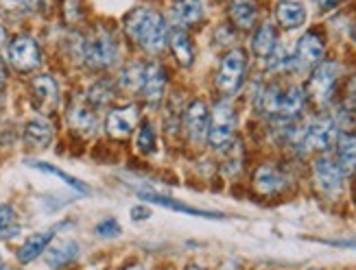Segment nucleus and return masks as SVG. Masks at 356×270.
Returning a JSON list of instances; mask_svg holds the SVG:
<instances>
[{
    "instance_id": "nucleus-1",
    "label": "nucleus",
    "mask_w": 356,
    "mask_h": 270,
    "mask_svg": "<svg viewBox=\"0 0 356 270\" xmlns=\"http://www.w3.org/2000/svg\"><path fill=\"white\" fill-rule=\"evenodd\" d=\"M125 31L129 40L138 42L151 55H158L164 49L168 35V26L162 15L147 7H138L131 13H127Z\"/></svg>"
},
{
    "instance_id": "nucleus-2",
    "label": "nucleus",
    "mask_w": 356,
    "mask_h": 270,
    "mask_svg": "<svg viewBox=\"0 0 356 270\" xmlns=\"http://www.w3.org/2000/svg\"><path fill=\"white\" fill-rule=\"evenodd\" d=\"M260 105L265 109V114L280 120H291L304 109V92L298 85H291L286 90H282L280 85H271L262 94Z\"/></svg>"
},
{
    "instance_id": "nucleus-3",
    "label": "nucleus",
    "mask_w": 356,
    "mask_h": 270,
    "mask_svg": "<svg viewBox=\"0 0 356 270\" xmlns=\"http://www.w3.org/2000/svg\"><path fill=\"white\" fill-rule=\"evenodd\" d=\"M247 70V57L241 49H232L229 53L223 55L219 72H216V87L225 96L236 94L238 87L243 85V76Z\"/></svg>"
},
{
    "instance_id": "nucleus-4",
    "label": "nucleus",
    "mask_w": 356,
    "mask_h": 270,
    "mask_svg": "<svg viewBox=\"0 0 356 270\" xmlns=\"http://www.w3.org/2000/svg\"><path fill=\"white\" fill-rule=\"evenodd\" d=\"M236 129V114L234 107L227 101L216 103L210 114V126H208V142L214 149H223L234 135Z\"/></svg>"
},
{
    "instance_id": "nucleus-5",
    "label": "nucleus",
    "mask_w": 356,
    "mask_h": 270,
    "mask_svg": "<svg viewBox=\"0 0 356 270\" xmlns=\"http://www.w3.org/2000/svg\"><path fill=\"white\" fill-rule=\"evenodd\" d=\"M337 78H339L337 61H330V59L319 61L311 74V81H308V96L319 105L328 103L337 87Z\"/></svg>"
},
{
    "instance_id": "nucleus-6",
    "label": "nucleus",
    "mask_w": 356,
    "mask_h": 270,
    "mask_svg": "<svg viewBox=\"0 0 356 270\" xmlns=\"http://www.w3.org/2000/svg\"><path fill=\"white\" fill-rule=\"evenodd\" d=\"M116 55H118V46L107 31L95 33L86 46V61L92 68H110Z\"/></svg>"
},
{
    "instance_id": "nucleus-7",
    "label": "nucleus",
    "mask_w": 356,
    "mask_h": 270,
    "mask_svg": "<svg viewBox=\"0 0 356 270\" xmlns=\"http://www.w3.org/2000/svg\"><path fill=\"white\" fill-rule=\"evenodd\" d=\"M313 177L317 187L326 196H337L343 187V174L339 170V166L330 160V157H317L313 164Z\"/></svg>"
},
{
    "instance_id": "nucleus-8",
    "label": "nucleus",
    "mask_w": 356,
    "mask_h": 270,
    "mask_svg": "<svg viewBox=\"0 0 356 270\" xmlns=\"http://www.w3.org/2000/svg\"><path fill=\"white\" fill-rule=\"evenodd\" d=\"M9 61L13 63V68H18L20 72H31L35 70L42 63V53L35 40H31L26 35L15 37L9 46Z\"/></svg>"
},
{
    "instance_id": "nucleus-9",
    "label": "nucleus",
    "mask_w": 356,
    "mask_h": 270,
    "mask_svg": "<svg viewBox=\"0 0 356 270\" xmlns=\"http://www.w3.org/2000/svg\"><path fill=\"white\" fill-rule=\"evenodd\" d=\"M337 135V126L330 118H317L302 131V146L306 151H326Z\"/></svg>"
},
{
    "instance_id": "nucleus-10",
    "label": "nucleus",
    "mask_w": 356,
    "mask_h": 270,
    "mask_svg": "<svg viewBox=\"0 0 356 270\" xmlns=\"http://www.w3.org/2000/svg\"><path fill=\"white\" fill-rule=\"evenodd\" d=\"M138 120H140V111H138L136 105H127V107H118L114 111H110L105 122V129L112 137H129L136 129Z\"/></svg>"
},
{
    "instance_id": "nucleus-11",
    "label": "nucleus",
    "mask_w": 356,
    "mask_h": 270,
    "mask_svg": "<svg viewBox=\"0 0 356 270\" xmlns=\"http://www.w3.org/2000/svg\"><path fill=\"white\" fill-rule=\"evenodd\" d=\"M323 51H326V46H323V40L317 35V33H306L302 35V40L298 42V49H296V57H293V63H296L298 68H315L317 63L323 59Z\"/></svg>"
},
{
    "instance_id": "nucleus-12",
    "label": "nucleus",
    "mask_w": 356,
    "mask_h": 270,
    "mask_svg": "<svg viewBox=\"0 0 356 270\" xmlns=\"http://www.w3.org/2000/svg\"><path fill=\"white\" fill-rule=\"evenodd\" d=\"M286 185V179H284V174L277 170L275 166H260L254 174V187L258 189L260 194H265V196H271V194H277V192H282Z\"/></svg>"
},
{
    "instance_id": "nucleus-13",
    "label": "nucleus",
    "mask_w": 356,
    "mask_h": 270,
    "mask_svg": "<svg viewBox=\"0 0 356 270\" xmlns=\"http://www.w3.org/2000/svg\"><path fill=\"white\" fill-rule=\"evenodd\" d=\"M31 90H33V96H35V103H38L40 109L51 111V109L57 107V103H59V87L53 81V76L42 74V76L33 78Z\"/></svg>"
},
{
    "instance_id": "nucleus-14",
    "label": "nucleus",
    "mask_w": 356,
    "mask_h": 270,
    "mask_svg": "<svg viewBox=\"0 0 356 270\" xmlns=\"http://www.w3.org/2000/svg\"><path fill=\"white\" fill-rule=\"evenodd\" d=\"M208 105L204 101H193L186 109V126H188V135L195 142H201L208 133Z\"/></svg>"
},
{
    "instance_id": "nucleus-15",
    "label": "nucleus",
    "mask_w": 356,
    "mask_h": 270,
    "mask_svg": "<svg viewBox=\"0 0 356 270\" xmlns=\"http://www.w3.org/2000/svg\"><path fill=\"white\" fill-rule=\"evenodd\" d=\"M164 85H166V74L158 63H151V66H147L143 70V92H145V99L149 101V105L160 103L162 94H164Z\"/></svg>"
},
{
    "instance_id": "nucleus-16",
    "label": "nucleus",
    "mask_w": 356,
    "mask_h": 270,
    "mask_svg": "<svg viewBox=\"0 0 356 270\" xmlns=\"http://www.w3.org/2000/svg\"><path fill=\"white\" fill-rule=\"evenodd\" d=\"M53 140V126L46 118H33L24 126V142L35 151H42L51 144Z\"/></svg>"
},
{
    "instance_id": "nucleus-17",
    "label": "nucleus",
    "mask_w": 356,
    "mask_h": 270,
    "mask_svg": "<svg viewBox=\"0 0 356 270\" xmlns=\"http://www.w3.org/2000/svg\"><path fill=\"white\" fill-rule=\"evenodd\" d=\"M337 166L343 177H352L356 172V133H341L337 149Z\"/></svg>"
},
{
    "instance_id": "nucleus-18",
    "label": "nucleus",
    "mask_w": 356,
    "mask_h": 270,
    "mask_svg": "<svg viewBox=\"0 0 356 270\" xmlns=\"http://www.w3.org/2000/svg\"><path fill=\"white\" fill-rule=\"evenodd\" d=\"M275 20L286 31L298 28L306 22V9L304 5L296 3V0H282V3H277L275 7Z\"/></svg>"
},
{
    "instance_id": "nucleus-19",
    "label": "nucleus",
    "mask_w": 356,
    "mask_h": 270,
    "mask_svg": "<svg viewBox=\"0 0 356 270\" xmlns=\"http://www.w3.org/2000/svg\"><path fill=\"white\" fill-rule=\"evenodd\" d=\"M53 240V231H40V233H33V235H29L24 244L18 248V260L22 264H29V262H33L38 260L42 253L46 251V246L51 244Z\"/></svg>"
},
{
    "instance_id": "nucleus-20",
    "label": "nucleus",
    "mask_w": 356,
    "mask_h": 270,
    "mask_svg": "<svg viewBox=\"0 0 356 270\" xmlns=\"http://www.w3.org/2000/svg\"><path fill=\"white\" fill-rule=\"evenodd\" d=\"M76 255H79V244L74 240H64L46 251V264L57 270V268H64L70 262H74Z\"/></svg>"
},
{
    "instance_id": "nucleus-21",
    "label": "nucleus",
    "mask_w": 356,
    "mask_h": 270,
    "mask_svg": "<svg viewBox=\"0 0 356 270\" xmlns=\"http://www.w3.org/2000/svg\"><path fill=\"white\" fill-rule=\"evenodd\" d=\"M229 18L238 28H252L258 18L256 0H232L229 3Z\"/></svg>"
},
{
    "instance_id": "nucleus-22",
    "label": "nucleus",
    "mask_w": 356,
    "mask_h": 270,
    "mask_svg": "<svg viewBox=\"0 0 356 270\" xmlns=\"http://www.w3.org/2000/svg\"><path fill=\"white\" fill-rule=\"evenodd\" d=\"M277 49V37H275V28L271 24H262L256 35L252 37V51L260 59H269Z\"/></svg>"
},
{
    "instance_id": "nucleus-23",
    "label": "nucleus",
    "mask_w": 356,
    "mask_h": 270,
    "mask_svg": "<svg viewBox=\"0 0 356 270\" xmlns=\"http://www.w3.org/2000/svg\"><path fill=\"white\" fill-rule=\"evenodd\" d=\"M201 15H204V9H201L199 0H177L173 5V20L179 26H191L199 22Z\"/></svg>"
},
{
    "instance_id": "nucleus-24",
    "label": "nucleus",
    "mask_w": 356,
    "mask_h": 270,
    "mask_svg": "<svg viewBox=\"0 0 356 270\" xmlns=\"http://www.w3.org/2000/svg\"><path fill=\"white\" fill-rule=\"evenodd\" d=\"M140 199H147L156 205H162V208H171L175 212H184V214H193V216H204V218H223V214L219 212H206V210H197V208H191V205H184V203H177L175 199H166V196H158V194H147L143 192Z\"/></svg>"
},
{
    "instance_id": "nucleus-25",
    "label": "nucleus",
    "mask_w": 356,
    "mask_h": 270,
    "mask_svg": "<svg viewBox=\"0 0 356 270\" xmlns=\"http://www.w3.org/2000/svg\"><path fill=\"white\" fill-rule=\"evenodd\" d=\"M168 42H171V51L181 66H191L193 59H195V49H193L191 37L186 35L184 31H173Z\"/></svg>"
},
{
    "instance_id": "nucleus-26",
    "label": "nucleus",
    "mask_w": 356,
    "mask_h": 270,
    "mask_svg": "<svg viewBox=\"0 0 356 270\" xmlns=\"http://www.w3.org/2000/svg\"><path fill=\"white\" fill-rule=\"evenodd\" d=\"M20 233V222L18 216H15V210L11 205H0V237L3 240H11Z\"/></svg>"
},
{
    "instance_id": "nucleus-27",
    "label": "nucleus",
    "mask_w": 356,
    "mask_h": 270,
    "mask_svg": "<svg viewBox=\"0 0 356 270\" xmlns=\"http://www.w3.org/2000/svg\"><path fill=\"white\" fill-rule=\"evenodd\" d=\"M70 126H72L74 131L86 133V135L95 133V129H97L95 114H92V111L86 109V107H74L70 111Z\"/></svg>"
},
{
    "instance_id": "nucleus-28",
    "label": "nucleus",
    "mask_w": 356,
    "mask_h": 270,
    "mask_svg": "<svg viewBox=\"0 0 356 270\" xmlns=\"http://www.w3.org/2000/svg\"><path fill=\"white\" fill-rule=\"evenodd\" d=\"M29 166H31V168H38V170H42V172H49V174H53V177H59L66 185H70L72 189H76V192L88 194V187H86L79 179H74V177H70V174H66L64 170H59V168H55V166H51V164H44V162H29Z\"/></svg>"
},
{
    "instance_id": "nucleus-29",
    "label": "nucleus",
    "mask_w": 356,
    "mask_h": 270,
    "mask_svg": "<svg viewBox=\"0 0 356 270\" xmlns=\"http://www.w3.org/2000/svg\"><path fill=\"white\" fill-rule=\"evenodd\" d=\"M136 146L145 155L156 151V131H153L151 122H143L140 131H138V135H136Z\"/></svg>"
},
{
    "instance_id": "nucleus-30",
    "label": "nucleus",
    "mask_w": 356,
    "mask_h": 270,
    "mask_svg": "<svg viewBox=\"0 0 356 270\" xmlns=\"http://www.w3.org/2000/svg\"><path fill=\"white\" fill-rule=\"evenodd\" d=\"M97 235H101V237H114V235H118L120 233V225L114 220V218H105V220H101L99 225H97Z\"/></svg>"
},
{
    "instance_id": "nucleus-31",
    "label": "nucleus",
    "mask_w": 356,
    "mask_h": 270,
    "mask_svg": "<svg viewBox=\"0 0 356 270\" xmlns=\"http://www.w3.org/2000/svg\"><path fill=\"white\" fill-rule=\"evenodd\" d=\"M0 5L7 11H29V9H33L35 0H0Z\"/></svg>"
},
{
    "instance_id": "nucleus-32",
    "label": "nucleus",
    "mask_w": 356,
    "mask_h": 270,
    "mask_svg": "<svg viewBox=\"0 0 356 270\" xmlns=\"http://www.w3.org/2000/svg\"><path fill=\"white\" fill-rule=\"evenodd\" d=\"M348 96H346V103L350 109H356V74L350 78V83H348Z\"/></svg>"
},
{
    "instance_id": "nucleus-33",
    "label": "nucleus",
    "mask_w": 356,
    "mask_h": 270,
    "mask_svg": "<svg viewBox=\"0 0 356 270\" xmlns=\"http://www.w3.org/2000/svg\"><path fill=\"white\" fill-rule=\"evenodd\" d=\"M131 218H136V220H147L149 218V210L143 208V205H136V208H131Z\"/></svg>"
},
{
    "instance_id": "nucleus-34",
    "label": "nucleus",
    "mask_w": 356,
    "mask_h": 270,
    "mask_svg": "<svg viewBox=\"0 0 356 270\" xmlns=\"http://www.w3.org/2000/svg\"><path fill=\"white\" fill-rule=\"evenodd\" d=\"M317 3H319L321 7H332V5L339 3V0H317Z\"/></svg>"
},
{
    "instance_id": "nucleus-35",
    "label": "nucleus",
    "mask_w": 356,
    "mask_h": 270,
    "mask_svg": "<svg viewBox=\"0 0 356 270\" xmlns=\"http://www.w3.org/2000/svg\"><path fill=\"white\" fill-rule=\"evenodd\" d=\"M5 76H7V74H5V66H3V61H0V85L5 83Z\"/></svg>"
},
{
    "instance_id": "nucleus-36",
    "label": "nucleus",
    "mask_w": 356,
    "mask_h": 270,
    "mask_svg": "<svg viewBox=\"0 0 356 270\" xmlns=\"http://www.w3.org/2000/svg\"><path fill=\"white\" fill-rule=\"evenodd\" d=\"M122 270H147V268H145V266H140V264H131V266L122 268Z\"/></svg>"
},
{
    "instance_id": "nucleus-37",
    "label": "nucleus",
    "mask_w": 356,
    "mask_h": 270,
    "mask_svg": "<svg viewBox=\"0 0 356 270\" xmlns=\"http://www.w3.org/2000/svg\"><path fill=\"white\" fill-rule=\"evenodd\" d=\"M186 270H201L199 266H188V268H186Z\"/></svg>"
},
{
    "instance_id": "nucleus-38",
    "label": "nucleus",
    "mask_w": 356,
    "mask_h": 270,
    "mask_svg": "<svg viewBox=\"0 0 356 270\" xmlns=\"http://www.w3.org/2000/svg\"><path fill=\"white\" fill-rule=\"evenodd\" d=\"M0 270H13V268H7V266H0Z\"/></svg>"
},
{
    "instance_id": "nucleus-39",
    "label": "nucleus",
    "mask_w": 356,
    "mask_h": 270,
    "mask_svg": "<svg viewBox=\"0 0 356 270\" xmlns=\"http://www.w3.org/2000/svg\"><path fill=\"white\" fill-rule=\"evenodd\" d=\"M354 42H356V31H354Z\"/></svg>"
},
{
    "instance_id": "nucleus-40",
    "label": "nucleus",
    "mask_w": 356,
    "mask_h": 270,
    "mask_svg": "<svg viewBox=\"0 0 356 270\" xmlns=\"http://www.w3.org/2000/svg\"><path fill=\"white\" fill-rule=\"evenodd\" d=\"M311 270H319V268H311Z\"/></svg>"
}]
</instances>
